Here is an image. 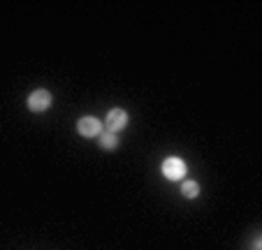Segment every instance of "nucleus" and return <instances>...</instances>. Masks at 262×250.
<instances>
[{"label": "nucleus", "mask_w": 262, "mask_h": 250, "mask_svg": "<svg viewBox=\"0 0 262 250\" xmlns=\"http://www.w3.org/2000/svg\"><path fill=\"white\" fill-rule=\"evenodd\" d=\"M98 139H100V146H102V148H107V151H112V148H116V144H119V139H116V134H114V132H107V130H102Z\"/></svg>", "instance_id": "nucleus-5"}, {"label": "nucleus", "mask_w": 262, "mask_h": 250, "mask_svg": "<svg viewBox=\"0 0 262 250\" xmlns=\"http://www.w3.org/2000/svg\"><path fill=\"white\" fill-rule=\"evenodd\" d=\"M102 123L98 121L95 116H84L79 118V123H77V132L81 134V137H100V132H102Z\"/></svg>", "instance_id": "nucleus-3"}, {"label": "nucleus", "mask_w": 262, "mask_h": 250, "mask_svg": "<svg viewBox=\"0 0 262 250\" xmlns=\"http://www.w3.org/2000/svg\"><path fill=\"white\" fill-rule=\"evenodd\" d=\"M125 125H128V113L123 111V109H112V111L107 113V118H104V125L102 128L107 130V132H119V130H123Z\"/></svg>", "instance_id": "nucleus-2"}, {"label": "nucleus", "mask_w": 262, "mask_h": 250, "mask_svg": "<svg viewBox=\"0 0 262 250\" xmlns=\"http://www.w3.org/2000/svg\"><path fill=\"white\" fill-rule=\"evenodd\" d=\"M163 174L169 178V181H179V178L186 176V165L179 157H167L163 162Z\"/></svg>", "instance_id": "nucleus-4"}, {"label": "nucleus", "mask_w": 262, "mask_h": 250, "mask_svg": "<svg viewBox=\"0 0 262 250\" xmlns=\"http://www.w3.org/2000/svg\"><path fill=\"white\" fill-rule=\"evenodd\" d=\"M181 192L188 199H195V197L200 195V186H198V181H183V186H181Z\"/></svg>", "instance_id": "nucleus-6"}, {"label": "nucleus", "mask_w": 262, "mask_h": 250, "mask_svg": "<svg viewBox=\"0 0 262 250\" xmlns=\"http://www.w3.org/2000/svg\"><path fill=\"white\" fill-rule=\"evenodd\" d=\"M49 107H51V93L47 88H37L28 95V109L30 111L40 113V111H47Z\"/></svg>", "instance_id": "nucleus-1"}]
</instances>
